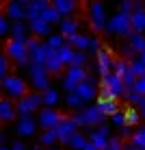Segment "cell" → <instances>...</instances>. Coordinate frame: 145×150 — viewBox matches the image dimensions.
<instances>
[{
    "label": "cell",
    "mask_w": 145,
    "mask_h": 150,
    "mask_svg": "<svg viewBox=\"0 0 145 150\" xmlns=\"http://www.w3.org/2000/svg\"><path fill=\"white\" fill-rule=\"evenodd\" d=\"M97 98H102V100H119V98H123V94H126V87H123V83L119 76H115L111 72V74L102 76L100 79V89H97Z\"/></svg>",
    "instance_id": "1"
},
{
    "label": "cell",
    "mask_w": 145,
    "mask_h": 150,
    "mask_svg": "<svg viewBox=\"0 0 145 150\" xmlns=\"http://www.w3.org/2000/svg\"><path fill=\"white\" fill-rule=\"evenodd\" d=\"M0 87H2V94H7L11 102L20 100V98H24L28 94L26 81H24L22 76H18V74H7L2 81H0Z\"/></svg>",
    "instance_id": "2"
},
{
    "label": "cell",
    "mask_w": 145,
    "mask_h": 150,
    "mask_svg": "<svg viewBox=\"0 0 145 150\" xmlns=\"http://www.w3.org/2000/svg\"><path fill=\"white\" fill-rule=\"evenodd\" d=\"M71 120L78 128H82V126H100L106 122V117L95 109V105H85L80 111H76V115Z\"/></svg>",
    "instance_id": "3"
},
{
    "label": "cell",
    "mask_w": 145,
    "mask_h": 150,
    "mask_svg": "<svg viewBox=\"0 0 145 150\" xmlns=\"http://www.w3.org/2000/svg\"><path fill=\"white\" fill-rule=\"evenodd\" d=\"M104 30L108 35H117V37H121V39H128V37H130V33H132V28H130V15L117 11L111 20H106Z\"/></svg>",
    "instance_id": "4"
},
{
    "label": "cell",
    "mask_w": 145,
    "mask_h": 150,
    "mask_svg": "<svg viewBox=\"0 0 145 150\" xmlns=\"http://www.w3.org/2000/svg\"><path fill=\"white\" fill-rule=\"evenodd\" d=\"M4 57L7 61H13L20 68H28V52H26V41H18V39H9L4 44Z\"/></svg>",
    "instance_id": "5"
},
{
    "label": "cell",
    "mask_w": 145,
    "mask_h": 150,
    "mask_svg": "<svg viewBox=\"0 0 145 150\" xmlns=\"http://www.w3.org/2000/svg\"><path fill=\"white\" fill-rule=\"evenodd\" d=\"M87 20L93 33H102L106 26V7L102 2H89L87 4Z\"/></svg>",
    "instance_id": "6"
},
{
    "label": "cell",
    "mask_w": 145,
    "mask_h": 150,
    "mask_svg": "<svg viewBox=\"0 0 145 150\" xmlns=\"http://www.w3.org/2000/svg\"><path fill=\"white\" fill-rule=\"evenodd\" d=\"M28 74H30V85H33L35 94H41V91L50 89V76L43 70V65L28 63Z\"/></svg>",
    "instance_id": "7"
},
{
    "label": "cell",
    "mask_w": 145,
    "mask_h": 150,
    "mask_svg": "<svg viewBox=\"0 0 145 150\" xmlns=\"http://www.w3.org/2000/svg\"><path fill=\"white\" fill-rule=\"evenodd\" d=\"M41 109V94H26L24 98H20L18 102H15V113H18L20 117L24 115H33L35 111Z\"/></svg>",
    "instance_id": "8"
},
{
    "label": "cell",
    "mask_w": 145,
    "mask_h": 150,
    "mask_svg": "<svg viewBox=\"0 0 145 150\" xmlns=\"http://www.w3.org/2000/svg\"><path fill=\"white\" fill-rule=\"evenodd\" d=\"M74 94L80 98L85 105H89V102L93 100H97V79H93V76H87L82 83H78L76 85V89H74Z\"/></svg>",
    "instance_id": "9"
},
{
    "label": "cell",
    "mask_w": 145,
    "mask_h": 150,
    "mask_svg": "<svg viewBox=\"0 0 145 150\" xmlns=\"http://www.w3.org/2000/svg\"><path fill=\"white\" fill-rule=\"evenodd\" d=\"M63 120V115H61L56 109H48V107H41L39 109V117H37V126H41L43 131H52L56 128V124Z\"/></svg>",
    "instance_id": "10"
},
{
    "label": "cell",
    "mask_w": 145,
    "mask_h": 150,
    "mask_svg": "<svg viewBox=\"0 0 145 150\" xmlns=\"http://www.w3.org/2000/svg\"><path fill=\"white\" fill-rule=\"evenodd\" d=\"M87 76H89V74H87L85 68H67V70H65V76H63V87H65V91H67V94H74L76 85L82 83Z\"/></svg>",
    "instance_id": "11"
},
{
    "label": "cell",
    "mask_w": 145,
    "mask_h": 150,
    "mask_svg": "<svg viewBox=\"0 0 145 150\" xmlns=\"http://www.w3.org/2000/svg\"><path fill=\"white\" fill-rule=\"evenodd\" d=\"M76 131H80V128L74 124V120H71V117H67V115H63V120L56 124V128H54V133H56V142L67 144V142H69V137L74 135Z\"/></svg>",
    "instance_id": "12"
},
{
    "label": "cell",
    "mask_w": 145,
    "mask_h": 150,
    "mask_svg": "<svg viewBox=\"0 0 145 150\" xmlns=\"http://www.w3.org/2000/svg\"><path fill=\"white\" fill-rule=\"evenodd\" d=\"M130 28L132 33L145 35V4L143 2H137L134 11L130 13Z\"/></svg>",
    "instance_id": "13"
},
{
    "label": "cell",
    "mask_w": 145,
    "mask_h": 150,
    "mask_svg": "<svg viewBox=\"0 0 145 150\" xmlns=\"http://www.w3.org/2000/svg\"><path fill=\"white\" fill-rule=\"evenodd\" d=\"M113 54L108 52L106 48H102L100 52L95 54V72H97V76H106V74H111V70H113Z\"/></svg>",
    "instance_id": "14"
},
{
    "label": "cell",
    "mask_w": 145,
    "mask_h": 150,
    "mask_svg": "<svg viewBox=\"0 0 145 150\" xmlns=\"http://www.w3.org/2000/svg\"><path fill=\"white\" fill-rule=\"evenodd\" d=\"M7 20L11 22H26V9H24V0H13L7 4Z\"/></svg>",
    "instance_id": "15"
},
{
    "label": "cell",
    "mask_w": 145,
    "mask_h": 150,
    "mask_svg": "<svg viewBox=\"0 0 145 150\" xmlns=\"http://www.w3.org/2000/svg\"><path fill=\"white\" fill-rule=\"evenodd\" d=\"M15 131H18L20 137H30V135H35V131H37V120H35L33 115L20 117L18 124H15Z\"/></svg>",
    "instance_id": "16"
},
{
    "label": "cell",
    "mask_w": 145,
    "mask_h": 150,
    "mask_svg": "<svg viewBox=\"0 0 145 150\" xmlns=\"http://www.w3.org/2000/svg\"><path fill=\"white\" fill-rule=\"evenodd\" d=\"M46 7H50L48 0H24V9H26V22H30V20H37Z\"/></svg>",
    "instance_id": "17"
},
{
    "label": "cell",
    "mask_w": 145,
    "mask_h": 150,
    "mask_svg": "<svg viewBox=\"0 0 145 150\" xmlns=\"http://www.w3.org/2000/svg\"><path fill=\"white\" fill-rule=\"evenodd\" d=\"M54 7V11L61 15V18H71V13L78 9V2L76 0H54V2H50Z\"/></svg>",
    "instance_id": "18"
},
{
    "label": "cell",
    "mask_w": 145,
    "mask_h": 150,
    "mask_svg": "<svg viewBox=\"0 0 145 150\" xmlns=\"http://www.w3.org/2000/svg\"><path fill=\"white\" fill-rule=\"evenodd\" d=\"M78 26H80V22L78 20H74V18H61V22H59V30H61V37L67 39V37H71V35H76L78 33Z\"/></svg>",
    "instance_id": "19"
},
{
    "label": "cell",
    "mask_w": 145,
    "mask_h": 150,
    "mask_svg": "<svg viewBox=\"0 0 145 150\" xmlns=\"http://www.w3.org/2000/svg\"><path fill=\"white\" fill-rule=\"evenodd\" d=\"M28 24V33H30V37H48L50 35V26L43 22L41 18H37V20H30V22H26Z\"/></svg>",
    "instance_id": "20"
},
{
    "label": "cell",
    "mask_w": 145,
    "mask_h": 150,
    "mask_svg": "<svg viewBox=\"0 0 145 150\" xmlns=\"http://www.w3.org/2000/svg\"><path fill=\"white\" fill-rule=\"evenodd\" d=\"M43 70L48 72V76H50V74H61V72L65 70V65L61 63L59 59H56V52H54V50H50L48 57H46V61H43Z\"/></svg>",
    "instance_id": "21"
},
{
    "label": "cell",
    "mask_w": 145,
    "mask_h": 150,
    "mask_svg": "<svg viewBox=\"0 0 145 150\" xmlns=\"http://www.w3.org/2000/svg\"><path fill=\"white\" fill-rule=\"evenodd\" d=\"M15 117H18L15 105L9 98H0V122H13Z\"/></svg>",
    "instance_id": "22"
},
{
    "label": "cell",
    "mask_w": 145,
    "mask_h": 150,
    "mask_svg": "<svg viewBox=\"0 0 145 150\" xmlns=\"http://www.w3.org/2000/svg\"><path fill=\"white\" fill-rule=\"evenodd\" d=\"M65 44L69 46L71 50H80V52H87V46H89V35H82V33H76L71 37L65 39Z\"/></svg>",
    "instance_id": "23"
},
{
    "label": "cell",
    "mask_w": 145,
    "mask_h": 150,
    "mask_svg": "<svg viewBox=\"0 0 145 150\" xmlns=\"http://www.w3.org/2000/svg\"><path fill=\"white\" fill-rule=\"evenodd\" d=\"M9 33H11V39H18V41H26V39L30 37L28 24H26V22H11Z\"/></svg>",
    "instance_id": "24"
},
{
    "label": "cell",
    "mask_w": 145,
    "mask_h": 150,
    "mask_svg": "<svg viewBox=\"0 0 145 150\" xmlns=\"http://www.w3.org/2000/svg\"><path fill=\"white\" fill-rule=\"evenodd\" d=\"M95 109L102 113V115H108V117H113L115 113L119 111V105L115 100H102V98H97V102H95Z\"/></svg>",
    "instance_id": "25"
},
{
    "label": "cell",
    "mask_w": 145,
    "mask_h": 150,
    "mask_svg": "<svg viewBox=\"0 0 145 150\" xmlns=\"http://www.w3.org/2000/svg\"><path fill=\"white\" fill-rule=\"evenodd\" d=\"M59 100H61V96H59V91L56 89H46V91H41V107H48V109H54L56 105H59Z\"/></svg>",
    "instance_id": "26"
},
{
    "label": "cell",
    "mask_w": 145,
    "mask_h": 150,
    "mask_svg": "<svg viewBox=\"0 0 145 150\" xmlns=\"http://www.w3.org/2000/svg\"><path fill=\"white\" fill-rule=\"evenodd\" d=\"M126 44L132 48V52H134V54H141V52H145V35L130 33V37H128Z\"/></svg>",
    "instance_id": "27"
},
{
    "label": "cell",
    "mask_w": 145,
    "mask_h": 150,
    "mask_svg": "<svg viewBox=\"0 0 145 150\" xmlns=\"http://www.w3.org/2000/svg\"><path fill=\"white\" fill-rule=\"evenodd\" d=\"M87 144H89V142H87V135H85L82 131H76L74 135L69 137V142H67L65 146H69L71 150H82V148L87 146Z\"/></svg>",
    "instance_id": "28"
},
{
    "label": "cell",
    "mask_w": 145,
    "mask_h": 150,
    "mask_svg": "<svg viewBox=\"0 0 145 150\" xmlns=\"http://www.w3.org/2000/svg\"><path fill=\"white\" fill-rule=\"evenodd\" d=\"M130 146L139 148V150H145V126H137V128L132 131Z\"/></svg>",
    "instance_id": "29"
},
{
    "label": "cell",
    "mask_w": 145,
    "mask_h": 150,
    "mask_svg": "<svg viewBox=\"0 0 145 150\" xmlns=\"http://www.w3.org/2000/svg\"><path fill=\"white\" fill-rule=\"evenodd\" d=\"M39 18L43 20V22L48 24V26H52V24H59V22H61V15L54 11V7H52V4H50V7H46L43 11H41Z\"/></svg>",
    "instance_id": "30"
},
{
    "label": "cell",
    "mask_w": 145,
    "mask_h": 150,
    "mask_svg": "<svg viewBox=\"0 0 145 150\" xmlns=\"http://www.w3.org/2000/svg\"><path fill=\"white\" fill-rule=\"evenodd\" d=\"M123 117H126V126H139V120H141V113H139V109H134V107H128L126 111H123Z\"/></svg>",
    "instance_id": "31"
},
{
    "label": "cell",
    "mask_w": 145,
    "mask_h": 150,
    "mask_svg": "<svg viewBox=\"0 0 145 150\" xmlns=\"http://www.w3.org/2000/svg\"><path fill=\"white\" fill-rule=\"evenodd\" d=\"M87 142H89V144H91V146L95 148V150H104V148L108 146V139H106V137H102V135H97L95 131H91V133H89Z\"/></svg>",
    "instance_id": "32"
},
{
    "label": "cell",
    "mask_w": 145,
    "mask_h": 150,
    "mask_svg": "<svg viewBox=\"0 0 145 150\" xmlns=\"http://www.w3.org/2000/svg\"><path fill=\"white\" fill-rule=\"evenodd\" d=\"M39 144H41V148H54V144H56V133H54V128L52 131H43L41 133V137H39Z\"/></svg>",
    "instance_id": "33"
},
{
    "label": "cell",
    "mask_w": 145,
    "mask_h": 150,
    "mask_svg": "<svg viewBox=\"0 0 145 150\" xmlns=\"http://www.w3.org/2000/svg\"><path fill=\"white\" fill-rule=\"evenodd\" d=\"M71 54H74V50H71L67 44H65V46H61V48L56 50V59H59L63 65H69V61H71Z\"/></svg>",
    "instance_id": "34"
},
{
    "label": "cell",
    "mask_w": 145,
    "mask_h": 150,
    "mask_svg": "<svg viewBox=\"0 0 145 150\" xmlns=\"http://www.w3.org/2000/svg\"><path fill=\"white\" fill-rule=\"evenodd\" d=\"M43 44L48 46L50 50H54V52H56V50H59L61 46H65V39L61 37V35H48V37H46V41H43Z\"/></svg>",
    "instance_id": "35"
},
{
    "label": "cell",
    "mask_w": 145,
    "mask_h": 150,
    "mask_svg": "<svg viewBox=\"0 0 145 150\" xmlns=\"http://www.w3.org/2000/svg\"><path fill=\"white\" fill-rule=\"evenodd\" d=\"M65 105L69 107V109H74V111H80L82 107H85V102H82L76 94H67L65 96Z\"/></svg>",
    "instance_id": "36"
},
{
    "label": "cell",
    "mask_w": 145,
    "mask_h": 150,
    "mask_svg": "<svg viewBox=\"0 0 145 150\" xmlns=\"http://www.w3.org/2000/svg\"><path fill=\"white\" fill-rule=\"evenodd\" d=\"M100 50H102V39L97 37V35H91V37H89V46H87V52L97 54Z\"/></svg>",
    "instance_id": "37"
},
{
    "label": "cell",
    "mask_w": 145,
    "mask_h": 150,
    "mask_svg": "<svg viewBox=\"0 0 145 150\" xmlns=\"http://www.w3.org/2000/svg\"><path fill=\"white\" fill-rule=\"evenodd\" d=\"M130 70L134 72V76H137V79L145 76V65H143V63H139L137 59H132V61H130Z\"/></svg>",
    "instance_id": "38"
},
{
    "label": "cell",
    "mask_w": 145,
    "mask_h": 150,
    "mask_svg": "<svg viewBox=\"0 0 145 150\" xmlns=\"http://www.w3.org/2000/svg\"><path fill=\"white\" fill-rule=\"evenodd\" d=\"M132 91H134V94H139V96H145V76H141V79L134 81Z\"/></svg>",
    "instance_id": "39"
},
{
    "label": "cell",
    "mask_w": 145,
    "mask_h": 150,
    "mask_svg": "<svg viewBox=\"0 0 145 150\" xmlns=\"http://www.w3.org/2000/svg\"><path fill=\"white\" fill-rule=\"evenodd\" d=\"M9 28H11V22L0 13V37H7L9 35Z\"/></svg>",
    "instance_id": "40"
},
{
    "label": "cell",
    "mask_w": 145,
    "mask_h": 150,
    "mask_svg": "<svg viewBox=\"0 0 145 150\" xmlns=\"http://www.w3.org/2000/svg\"><path fill=\"white\" fill-rule=\"evenodd\" d=\"M134 7H137V2H132V0H123V2L119 4V13H128V15H130L134 11Z\"/></svg>",
    "instance_id": "41"
},
{
    "label": "cell",
    "mask_w": 145,
    "mask_h": 150,
    "mask_svg": "<svg viewBox=\"0 0 145 150\" xmlns=\"http://www.w3.org/2000/svg\"><path fill=\"white\" fill-rule=\"evenodd\" d=\"M104 150H123V148H121V139H119V135L108 137V146H106Z\"/></svg>",
    "instance_id": "42"
},
{
    "label": "cell",
    "mask_w": 145,
    "mask_h": 150,
    "mask_svg": "<svg viewBox=\"0 0 145 150\" xmlns=\"http://www.w3.org/2000/svg\"><path fill=\"white\" fill-rule=\"evenodd\" d=\"M111 122H113V126H119V128L126 126V117H123V111H117L115 115L111 117Z\"/></svg>",
    "instance_id": "43"
},
{
    "label": "cell",
    "mask_w": 145,
    "mask_h": 150,
    "mask_svg": "<svg viewBox=\"0 0 145 150\" xmlns=\"http://www.w3.org/2000/svg\"><path fill=\"white\" fill-rule=\"evenodd\" d=\"M7 74H9V61H7L4 54H0V81H2Z\"/></svg>",
    "instance_id": "44"
},
{
    "label": "cell",
    "mask_w": 145,
    "mask_h": 150,
    "mask_svg": "<svg viewBox=\"0 0 145 150\" xmlns=\"http://www.w3.org/2000/svg\"><path fill=\"white\" fill-rule=\"evenodd\" d=\"M95 133L97 135H102V137H111V128H108V124L104 122V124H100V126H95Z\"/></svg>",
    "instance_id": "45"
},
{
    "label": "cell",
    "mask_w": 145,
    "mask_h": 150,
    "mask_svg": "<svg viewBox=\"0 0 145 150\" xmlns=\"http://www.w3.org/2000/svg\"><path fill=\"white\" fill-rule=\"evenodd\" d=\"M132 131H134V128H130V126H121V135H119V139H121V137H128V139H130V137H132Z\"/></svg>",
    "instance_id": "46"
},
{
    "label": "cell",
    "mask_w": 145,
    "mask_h": 150,
    "mask_svg": "<svg viewBox=\"0 0 145 150\" xmlns=\"http://www.w3.org/2000/svg\"><path fill=\"white\" fill-rule=\"evenodd\" d=\"M9 150H26V146H24L22 142H13L11 146H9Z\"/></svg>",
    "instance_id": "47"
},
{
    "label": "cell",
    "mask_w": 145,
    "mask_h": 150,
    "mask_svg": "<svg viewBox=\"0 0 145 150\" xmlns=\"http://www.w3.org/2000/svg\"><path fill=\"white\" fill-rule=\"evenodd\" d=\"M134 59H137L139 63H143V65H145V52H141V54H137V57H134Z\"/></svg>",
    "instance_id": "48"
},
{
    "label": "cell",
    "mask_w": 145,
    "mask_h": 150,
    "mask_svg": "<svg viewBox=\"0 0 145 150\" xmlns=\"http://www.w3.org/2000/svg\"><path fill=\"white\" fill-rule=\"evenodd\" d=\"M82 150H95V148H93V146H91V144H87V146H85V148H82Z\"/></svg>",
    "instance_id": "49"
},
{
    "label": "cell",
    "mask_w": 145,
    "mask_h": 150,
    "mask_svg": "<svg viewBox=\"0 0 145 150\" xmlns=\"http://www.w3.org/2000/svg\"><path fill=\"white\" fill-rule=\"evenodd\" d=\"M139 113H141V117L145 120V107H143V109H139Z\"/></svg>",
    "instance_id": "50"
},
{
    "label": "cell",
    "mask_w": 145,
    "mask_h": 150,
    "mask_svg": "<svg viewBox=\"0 0 145 150\" xmlns=\"http://www.w3.org/2000/svg\"><path fill=\"white\" fill-rule=\"evenodd\" d=\"M123 150H139V148H134V146H126Z\"/></svg>",
    "instance_id": "51"
},
{
    "label": "cell",
    "mask_w": 145,
    "mask_h": 150,
    "mask_svg": "<svg viewBox=\"0 0 145 150\" xmlns=\"http://www.w3.org/2000/svg\"><path fill=\"white\" fill-rule=\"evenodd\" d=\"M2 144H4V135L0 133V146H2Z\"/></svg>",
    "instance_id": "52"
},
{
    "label": "cell",
    "mask_w": 145,
    "mask_h": 150,
    "mask_svg": "<svg viewBox=\"0 0 145 150\" xmlns=\"http://www.w3.org/2000/svg\"><path fill=\"white\" fill-rule=\"evenodd\" d=\"M33 150H46V148H41V146H35V148H33Z\"/></svg>",
    "instance_id": "53"
},
{
    "label": "cell",
    "mask_w": 145,
    "mask_h": 150,
    "mask_svg": "<svg viewBox=\"0 0 145 150\" xmlns=\"http://www.w3.org/2000/svg\"><path fill=\"white\" fill-rule=\"evenodd\" d=\"M0 150H9V146H0Z\"/></svg>",
    "instance_id": "54"
},
{
    "label": "cell",
    "mask_w": 145,
    "mask_h": 150,
    "mask_svg": "<svg viewBox=\"0 0 145 150\" xmlns=\"http://www.w3.org/2000/svg\"><path fill=\"white\" fill-rule=\"evenodd\" d=\"M48 150H61V148H48Z\"/></svg>",
    "instance_id": "55"
},
{
    "label": "cell",
    "mask_w": 145,
    "mask_h": 150,
    "mask_svg": "<svg viewBox=\"0 0 145 150\" xmlns=\"http://www.w3.org/2000/svg\"><path fill=\"white\" fill-rule=\"evenodd\" d=\"M0 94H2V87H0Z\"/></svg>",
    "instance_id": "56"
}]
</instances>
